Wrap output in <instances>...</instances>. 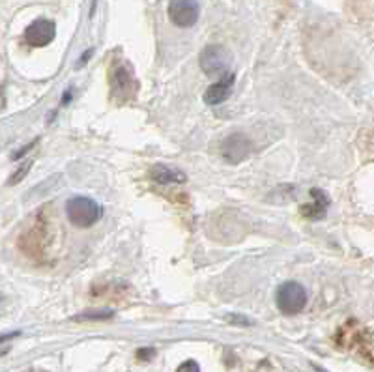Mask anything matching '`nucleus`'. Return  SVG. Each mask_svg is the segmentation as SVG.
<instances>
[{
	"mask_svg": "<svg viewBox=\"0 0 374 372\" xmlns=\"http://www.w3.org/2000/svg\"><path fill=\"white\" fill-rule=\"evenodd\" d=\"M198 2L196 0H171L169 2V17L180 28H191L198 21Z\"/></svg>",
	"mask_w": 374,
	"mask_h": 372,
	"instance_id": "20e7f679",
	"label": "nucleus"
},
{
	"mask_svg": "<svg viewBox=\"0 0 374 372\" xmlns=\"http://www.w3.org/2000/svg\"><path fill=\"white\" fill-rule=\"evenodd\" d=\"M32 165H34V159H26L25 163L19 167L17 171L13 172V176L10 178V182L8 183H10V185H15V183H19L21 180H25V176L28 174V171L32 169Z\"/></svg>",
	"mask_w": 374,
	"mask_h": 372,
	"instance_id": "9b49d317",
	"label": "nucleus"
},
{
	"mask_svg": "<svg viewBox=\"0 0 374 372\" xmlns=\"http://www.w3.org/2000/svg\"><path fill=\"white\" fill-rule=\"evenodd\" d=\"M225 320L230 323H234V326H251V320L247 316H241V314H228V316H225Z\"/></svg>",
	"mask_w": 374,
	"mask_h": 372,
	"instance_id": "ddd939ff",
	"label": "nucleus"
},
{
	"mask_svg": "<svg viewBox=\"0 0 374 372\" xmlns=\"http://www.w3.org/2000/svg\"><path fill=\"white\" fill-rule=\"evenodd\" d=\"M101 206L88 196H74L66 202V215L69 223L77 228H90L101 219Z\"/></svg>",
	"mask_w": 374,
	"mask_h": 372,
	"instance_id": "f257e3e1",
	"label": "nucleus"
},
{
	"mask_svg": "<svg viewBox=\"0 0 374 372\" xmlns=\"http://www.w3.org/2000/svg\"><path fill=\"white\" fill-rule=\"evenodd\" d=\"M150 176L161 185H169V183H184L185 174L182 171H176L172 167L165 165H153L150 169Z\"/></svg>",
	"mask_w": 374,
	"mask_h": 372,
	"instance_id": "9d476101",
	"label": "nucleus"
},
{
	"mask_svg": "<svg viewBox=\"0 0 374 372\" xmlns=\"http://www.w3.org/2000/svg\"><path fill=\"white\" fill-rule=\"evenodd\" d=\"M111 86H112V96L118 101H129V99L135 98V94L139 92V83L133 77V71L129 66H114L112 67L111 75Z\"/></svg>",
	"mask_w": 374,
	"mask_h": 372,
	"instance_id": "7ed1b4c3",
	"label": "nucleus"
},
{
	"mask_svg": "<svg viewBox=\"0 0 374 372\" xmlns=\"http://www.w3.org/2000/svg\"><path fill=\"white\" fill-rule=\"evenodd\" d=\"M2 354H6V350H2V352H0V355H2Z\"/></svg>",
	"mask_w": 374,
	"mask_h": 372,
	"instance_id": "f3484780",
	"label": "nucleus"
},
{
	"mask_svg": "<svg viewBox=\"0 0 374 372\" xmlns=\"http://www.w3.org/2000/svg\"><path fill=\"white\" fill-rule=\"evenodd\" d=\"M4 107H6V99H4V96L0 94V110L4 109Z\"/></svg>",
	"mask_w": 374,
	"mask_h": 372,
	"instance_id": "dca6fc26",
	"label": "nucleus"
},
{
	"mask_svg": "<svg viewBox=\"0 0 374 372\" xmlns=\"http://www.w3.org/2000/svg\"><path fill=\"white\" fill-rule=\"evenodd\" d=\"M153 354H155V352L150 350V348H148V350H139V357H141V360H150V357H153Z\"/></svg>",
	"mask_w": 374,
	"mask_h": 372,
	"instance_id": "2eb2a0df",
	"label": "nucleus"
},
{
	"mask_svg": "<svg viewBox=\"0 0 374 372\" xmlns=\"http://www.w3.org/2000/svg\"><path fill=\"white\" fill-rule=\"evenodd\" d=\"M253 150L251 141L247 139L244 133H234L230 137H227L221 144V158L230 163V165H236V163H241L244 159L249 158V153Z\"/></svg>",
	"mask_w": 374,
	"mask_h": 372,
	"instance_id": "39448f33",
	"label": "nucleus"
},
{
	"mask_svg": "<svg viewBox=\"0 0 374 372\" xmlns=\"http://www.w3.org/2000/svg\"><path fill=\"white\" fill-rule=\"evenodd\" d=\"M112 312H86V314H80L75 320H107L111 318Z\"/></svg>",
	"mask_w": 374,
	"mask_h": 372,
	"instance_id": "f8f14e48",
	"label": "nucleus"
},
{
	"mask_svg": "<svg viewBox=\"0 0 374 372\" xmlns=\"http://www.w3.org/2000/svg\"><path fill=\"white\" fill-rule=\"evenodd\" d=\"M228 62H230V58H228L227 49L221 47V45H208L201 53V58H198L201 69L206 75L225 74L228 67Z\"/></svg>",
	"mask_w": 374,
	"mask_h": 372,
	"instance_id": "423d86ee",
	"label": "nucleus"
},
{
	"mask_svg": "<svg viewBox=\"0 0 374 372\" xmlns=\"http://www.w3.org/2000/svg\"><path fill=\"white\" fill-rule=\"evenodd\" d=\"M56 36V26L53 21L37 19L25 31V40L32 47H45L49 45Z\"/></svg>",
	"mask_w": 374,
	"mask_h": 372,
	"instance_id": "0eeeda50",
	"label": "nucleus"
},
{
	"mask_svg": "<svg viewBox=\"0 0 374 372\" xmlns=\"http://www.w3.org/2000/svg\"><path fill=\"white\" fill-rule=\"evenodd\" d=\"M307 305V292L300 282L287 281L277 288V307L282 314H298Z\"/></svg>",
	"mask_w": 374,
	"mask_h": 372,
	"instance_id": "f03ea898",
	"label": "nucleus"
},
{
	"mask_svg": "<svg viewBox=\"0 0 374 372\" xmlns=\"http://www.w3.org/2000/svg\"><path fill=\"white\" fill-rule=\"evenodd\" d=\"M311 195L314 196V202L311 204H305V206H301V214L309 217V219H322L328 212V206H330V198L325 195L324 191L320 189H311Z\"/></svg>",
	"mask_w": 374,
	"mask_h": 372,
	"instance_id": "1a4fd4ad",
	"label": "nucleus"
},
{
	"mask_svg": "<svg viewBox=\"0 0 374 372\" xmlns=\"http://www.w3.org/2000/svg\"><path fill=\"white\" fill-rule=\"evenodd\" d=\"M178 372H201V366H198V363H196V361L189 360L178 366Z\"/></svg>",
	"mask_w": 374,
	"mask_h": 372,
	"instance_id": "4468645a",
	"label": "nucleus"
},
{
	"mask_svg": "<svg viewBox=\"0 0 374 372\" xmlns=\"http://www.w3.org/2000/svg\"><path fill=\"white\" fill-rule=\"evenodd\" d=\"M234 83H236V77L232 74L223 75L221 79L217 81L215 85H212L208 90L204 92V101L208 105H219L223 103L225 99H228L232 96Z\"/></svg>",
	"mask_w": 374,
	"mask_h": 372,
	"instance_id": "6e6552de",
	"label": "nucleus"
}]
</instances>
